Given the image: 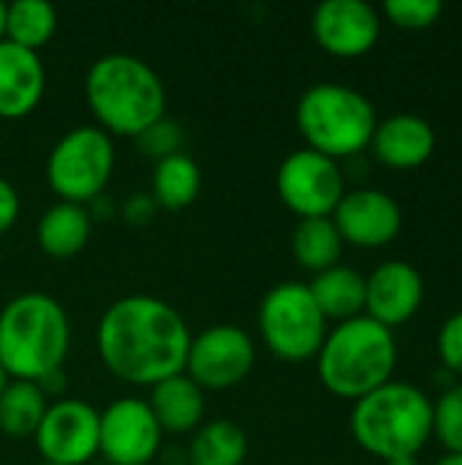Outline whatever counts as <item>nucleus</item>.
I'll list each match as a JSON object with an SVG mask.
<instances>
[{
  "instance_id": "19",
  "label": "nucleus",
  "mask_w": 462,
  "mask_h": 465,
  "mask_svg": "<svg viewBox=\"0 0 462 465\" xmlns=\"http://www.w3.org/2000/svg\"><path fill=\"white\" fill-rule=\"evenodd\" d=\"M90 234H93V221L87 207L71 202L52 204L38 218L35 226V242L52 259H71L82 253L90 242Z\"/></svg>"
},
{
  "instance_id": "26",
  "label": "nucleus",
  "mask_w": 462,
  "mask_h": 465,
  "mask_svg": "<svg viewBox=\"0 0 462 465\" xmlns=\"http://www.w3.org/2000/svg\"><path fill=\"white\" fill-rule=\"evenodd\" d=\"M433 436L447 455H462V384H452L433 403Z\"/></svg>"
},
{
  "instance_id": "35",
  "label": "nucleus",
  "mask_w": 462,
  "mask_h": 465,
  "mask_svg": "<svg viewBox=\"0 0 462 465\" xmlns=\"http://www.w3.org/2000/svg\"><path fill=\"white\" fill-rule=\"evenodd\" d=\"M41 465H57V463H41Z\"/></svg>"
},
{
  "instance_id": "29",
  "label": "nucleus",
  "mask_w": 462,
  "mask_h": 465,
  "mask_svg": "<svg viewBox=\"0 0 462 465\" xmlns=\"http://www.w3.org/2000/svg\"><path fill=\"white\" fill-rule=\"evenodd\" d=\"M177 131H180V128L163 117V120L155 123L150 131H144V134L139 136V142H142V147H144L152 158H166V155H172V153H180V150H177V144H180V134H177Z\"/></svg>"
},
{
  "instance_id": "18",
  "label": "nucleus",
  "mask_w": 462,
  "mask_h": 465,
  "mask_svg": "<svg viewBox=\"0 0 462 465\" xmlns=\"http://www.w3.org/2000/svg\"><path fill=\"white\" fill-rule=\"evenodd\" d=\"M147 406L163 433H196L204 420V390L185 373H177L150 387Z\"/></svg>"
},
{
  "instance_id": "11",
  "label": "nucleus",
  "mask_w": 462,
  "mask_h": 465,
  "mask_svg": "<svg viewBox=\"0 0 462 465\" xmlns=\"http://www.w3.org/2000/svg\"><path fill=\"white\" fill-rule=\"evenodd\" d=\"M163 441L147 401L120 398L101 411L98 452L109 465H150Z\"/></svg>"
},
{
  "instance_id": "24",
  "label": "nucleus",
  "mask_w": 462,
  "mask_h": 465,
  "mask_svg": "<svg viewBox=\"0 0 462 465\" xmlns=\"http://www.w3.org/2000/svg\"><path fill=\"white\" fill-rule=\"evenodd\" d=\"M248 458V436L231 420H215L202 425L188 450L191 465H242Z\"/></svg>"
},
{
  "instance_id": "14",
  "label": "nucleus",
  "mask_w": 462,
  "mask_h": 465,
  "mask_svg": "<svg viewBox=\"0 0 462 465\" xmlns=\"http://www.w3.org/2000/svg\"><path fill=\"white\" fill-rule=\"evenodd\" d=\"M310 30L316 44L332 57L354 60L368 52L381 38V16L365 0H324L316 5Z\"/></svg>"
},
{
  "instance_id": "16",
  "label": "nucleus",
  "mask_w": 462,
  "mask_h": 465,
  "mask_svg": "<svg viewBox=\"0 0 462 465\" xmlns=\"http://www.w3.org/2000/svg\"><path fill=\"white\" fill-rule=\"evenodd\" d=\"M46 93V68L38 52L0 41V120H22Z\"/></svg>"
},
{
  "instance_id": "21",
  "label": "nucleus",
  "mask_w": 462,
  "mask_h": 465,
  "mask_svg": "<svg viewBox=\"0 0 462 465\" xmlns=\"http://www.w3.org/2000/svg\"><path fill=\"white\" fill-rule=\"evenodd\" d=\"M343 237L329 218H300V223L294 226L291 234V253L297 259V264L313 275L340 264L343 256Z\"/></svg>"
},
{
  "instance_id": "8",
  "label": "nucleus",
  "mask_w": 462,
  "mask_h": 465,
  "mask_svg": "<svg viewBox=\"0 0 462 465\" xmlns=\"http://www.w3.org/2000/svg\"><path fill=\"white\" fill-rule=\"evenodd\" d=\"M114 174V142L98 125H76L52 147L46 183L60 202H95Z\"/></svg>"
},
{
  "instance_id": "22",
  "label": "nucleus",
  "mask_w": 462,
  "mask_h": 465,
  "mask_svg": "<svg viewBox=\"0 0 462 465\" xmlns=\"http://www.w3.org/2000/svg\"><path fill=\"white\" fill-rule=\"evenodd\" d=\"M202 191V169L185 153H172L155 161L152 169V202L163 210H185Z\"/></svg>"
},
{
  "instance_id": "23",
  "label": "nucleus",
  "mask_w": 462,
  "mask_h": 465,
  "mask_svg": "<svg viewBox=\"0 0 462 465\" xmlns=\"http://www.w3.org/2000/svg\"><path fill=\"white\" fill-rule=\"evenodd\" d=\"M46 409L49 403L41 384L8 381L0 395V433L8 439H33Z\"/></svg>"
},
{
  "instance_id": "4",
  "label": "nucleus",
  "mask_w": 462,
  "mask_h": 465,
  "mask_svg": "<svg viewBox=\"0 0 462 465\" xmlns=\"http://www.w3.org/2000/svg\"><path fill=\"white\" fill-rule=\"evenodd\" d=\"M349 428L354 441L384 463L417 460L433 439V401L417 384L392 379L354 403Z\"/></svg>"
},
{
  "instance_id": "34",
  "label": "nucleus",
  "mask_w": 462,
  "mask_h": 465,
  "mask_svg": "<svg viewBox=\"0 0 462 465\" xmlns=\"http://www.w3.org/2000/svg\"><path fill=\"white\" fill-rule=\"evenodd\" d=\"M387 465H419L417 460H395V463H387Z\"/></svg>"
},
{
  "instance_id": "20",
  "label": "nucleus",
  "mask_w": 462,
  "mask_h": 465,
  "mask_svg": "<svg viewBox=\"0 0 462 465\" xmlns=\"http://www.w3.org/2000/svg\"><path fill=\"white\" fill-rule=\"evenodd\" d=\"M319 311L327 322H349L365 316V275L354 267L335 264L308 283Z\"/></svg>"
},
{
  "instance_id": "28",
  "label": "nucleus",
  "mask_w": 462,
  "mask_h": 465,
  "mask_svg": "<svg viewBox=\"0 0 462 465\" xmlns=\"http://www.w3.org/2000/svg\"><path fill=\"white\" fill-rule=\"evenodd\" d=\"M438 357L447 373L462 376V311L452 313L438 330Z\"/></svg>"
},
{
  "instance_id": "1",
  "label": "nucleus",
  "mask_w": 462,
  "mask_h": 465,
  "mask_svg": "<svg viewBox=\"0 0 462 465\" xmlns=\"http://www.w3.org/2000/svg\"><path fill=\"white\" fill-rule=\"evenodd\" d=\"M191 338L180 311L152 294L114 300L95 330L98 357L106 371L136 387H155L185 373Z\"/></svg>"
},
{
  "instance_id": "15",
  "label": "nucleus",
  "mask_w": 462,
  "mask_h": 465,
  "mask_svg": "<svg viewBox=\"0 0 462 465\" xmlns=\"http://www.w3.org/2000/svg\"><path fill=\"white\" fill-rule=\"evenodd\" d=\"M425 302V281L408 262H384L365 275V316L392 330L411 322Z\"/></svg>"
},
{
  "instance_id": "7",
  "label": "nucleus",
  "mask_w": 462,
  "mask_h": 465,
  "mask_svg": "<svg viewBox=\"0 0 462 465\" xmlns=\"http://www.w3.org/2000/svg\"><path fill=\"white\" fill-rule=\"evenodd\" d=\"M259 332L278 360L308 362L316 360L329 322L319 311L308 283L286 281L264 294L259 305Z\"/></svg>"
},
{
  "instance_id": "13",
  "label": "nucleus",
  "mask_w": 462,
  "mask_h": 465,
  "mask_svg": "<svg viewBox=\"0 0 462 465\" xmlns=\"http://www.w3.org/2000/svg\"><path fill=\"white\" fill-rule=\"evenodd\" d=\"M332 221L346 245L376 251L398 240L403 229V210L387 191L354 188L343 193Z\"/></svg>"
},
{
  "instance_id": "9",
  "label": "nucleus",
  "mask_w": 462,
  "mask_h": 465,
  "mask_svg": "<svg viewBox=\"0 0 462 465\" xmlns=\"http://www.w3.org/2000/svg\"><path fill=\"white\" fill-rule=\"evenodd\" d=\"M275 188L297 218H329L346 193V180L338 161L302 147L283 158Z\"/></svg>"
},
{
  "instance_id": "2",
  "label": "nucleus",
  "mask_w": 462,
  "mask_h": 465,
  "mask_svg": "<svg viewBox=\"0 0 462 465\" xmlns=\"http://www.w3.org/2000/svg\"><path fill=\"white\" fill-rule=\"evenodd\" d=\"M71 349L65 308L44 294L25 292L0 311V365L11 381L44 384L63 371Z\"/></svg>"
},
{
  "instance_id": "6",
  "label": "nucleus",
  "mask_w": 462,
  "mask_h": 465,
  "mask_svg": "<svg viewBox=\"0 0 462 465\" xmlns=\"http://www.w3.org/2000/svg\"><path fill=\"white\" fill-rule=\"evenodd\" d=\"M294 120L308 150L332 161L354 158L370 147L378 125L370 98L340 82H319L308 87L297 101Z\"/></svg>"
},
{
  "instance_id": "31",
  "label": "nucleus",
  "mask_w": 462,
  "mask_h": 465,
  "mask_svg": "<svg viewBox=\"0 0 462 465\" xmlns=\"http://www.w3.org/2000/svg\"><path fill=\"white\" fill-rule=\"evenodd\" d=\"M436 465H462V455H444Z\"/></svg>"
},
{
  "instance_id": "25",
  "label": "nucleus",
  "mask_w": 462,
  "mask_h": 465,
  "mask_svg": "<svg viewBox=\"0 0 462 465\" xmlns=\"http://www.w3.org/2000/svg\"><path fill=\"white\" fill-rule=\"evenodd\" d=\"M57 30V11L46 0H14L5 3V41L41 52Z\"/></svg>"
},
{
  "instance_id": "17",
  "label": "nucleus",
  "mask_w": 462,
  "mask_h": 465,
  "mask_svg": "<svg viewBox=\"0 0 462 465\" xmlns=\"http://www.w3.org/2000/svg\"><path fill=\"white\" fill-rule=\"evenodd\" d=\"M370 150L389 169H419L430 161L436 150V131L419 114H392L387 120H378Z\"/></svg>"
},
{
  "instance_id": "5",
  "label": "nucleus",
  "mask_w": 462,
  "mask_h": 465,
  "mask_svg": "<svg viewBox=\"0 0 462 465\" xmlns=\"http://www.w3.org/2000/svg\"><path fill=\"white\" fill-rule=\"evenodd\" d=\"M316 365L329 395L357 403L392 381L398 368L395 332L368 316L340 322L327 332Z\"/></svg>"
},
{
  "instance_id": "30",
  "label": "nucleus",
  "mask_w": 462,
  "mask_h": 465,
  "mask_svg": "<svg viewBox=\"0 0 462 465\" xmlns=\"http://www.w3.org/2000/svg\"><path fill=\"white\" fill-rule=\"evenodd\" d=\"M16 218H19V193L5 177H0V234H5L16 223Z\"/></svg>"
},
{
  "instance_id": "10",
  "label": "nucleus",
  "mask_w": 462,
  "mask_h": 465,
  "mask_svg": "<svg viewBox=\"0 0 462 465\" xmlns=\"http://www.w3.org/2000/svg\"><path fill=\"white\" fill-rule=\"evenodd\" d=\"M256 365V346L237 324H212L191 338L185 376L204 392H223L242 384Z\"/></svg>"
},
{
  "instance_id": "12",
  "label": "nucleus",
  "mask_w": 462,
  "mask_h": 465,
  "mask_svg": "<svg viewBox=\"0 0 462 465\" xmlns=\"http://www.w3.org/2000/svg\"><path fill=\"white\" fill-rule=\"evenodd\" d=\"M101 411L84 401L65 398L46 409L33 441L44 463L84 465L98 455Z\"/></svg>"
},
{
  "instance_id": "3",
  "label": "nucleus",
  "mask_w": 462,
  "mask_h": 465,
  "mask_svg": "<svg viewBox=\"0 0 462 465\" xmlns=\"http://www.w3.org/2000/svg\"><path fill=\"white\" fill-rule=\"evenodd\" d=\"M84 98L101 131L139 139L166 117V87L142 57L112 52L84 76Z\"/></svg>"
},
{
  "instance_id": "32",
  "label": "nucleus",
  "mask_w": 462,
  "mask_h": 465,
  "mask_svg": "<svg viewBox=\"0 0 462 465\" xmlns=\"http://www.w3.org/2000/svg\"><path fill=\"white\" fill-rule=\"evenodd\" d=\"M0 41H5V3L0 0Z\"/></svg>"
},
{
  "instance_id": "33",
  "label": "nucleus",
  "mask_w": 462,
  "mask_h": 465,
  "mask_svg": "<svg viewBox=\"0 0 462 465\" xmlns=\"http://www.w3.org/2000/svg\"><path fill=\"white\" fill-rule=\"evenodd\" d=\"M8 381H11V379H8V373L3 371V365H0V395H3V390L8 387Z\"/></svg>"
},
{
  "instance_id": "27",
  "label": "nucleus",
  "mask_w": 462,
  "mask_h": 465,
  "mask_svg": "<svg viewBox=\"0 0 462 465\" xmlns=\"http://www.w3.org/2000/svg\"><path fill=\"white\" fill-rule=\"evenodd\" d=\"M384 16L400 30H428L444 16L441 0H389L384 3Z\"/></svg>"
}]
</instances>
